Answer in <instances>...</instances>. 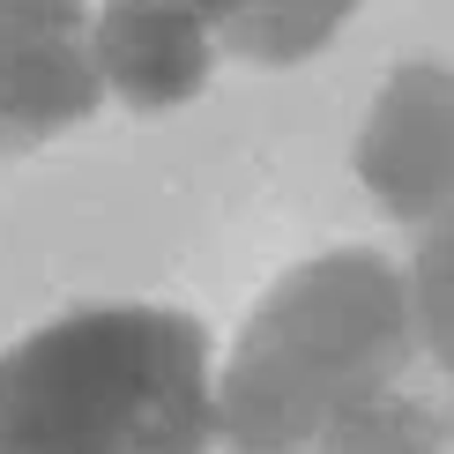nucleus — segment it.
I'll return each mask as SVG.
<instances>
[{"label":"nucleus","instance_id":"nucleus-5","mask_svg":"<svg viewBox=\"0 0 454 454\" xmlns=\"http://www.w3.org/2000/svg\"><path fill=\"white\" fill-rule=\"evenodd\" d=\"M216 52V30L172 0H105L98 8V74L105 98H120L127 112H172L201 98Z\"/></svg>","mask_w":454,"mask_h":454},{"label":"nucleus","instance_id":"nucleus-6","mask_svg":"<svg viewBox=\"0 0 454 454\" xmlns=\"http://www.w3.org/2000/svg\"><path fill=\"white\" fill-rule=\"evenodd\" d=\"M172 8L201 15V23L216 30L223 52H239V60L254 67H291L320 52L335 30L350 23L357 0H172Z\"/></svg>","mask_w":454,"mask_h":454},{"label":"nucleus","instance_id":"nucleus-7","mask_svg":"<svg viewBox=\"0 0 454 454\" xmlns=\"http://www.w3.org/2000/svg\"><path fill=\"white\" fill-rule=\"evenodd\" d=\"M418 328H425V350L454 372V209L425 223V254H418Z\"/></svg>","mask_w":454,"mask_h":454},{"label":"nucleus","instance_id":"nucleus-4","mask_svg":"<svg viewBox=\"0 0 454 454\" xmlns=\"http://www.w3.org/2000/svg\"><path fill=\"white\" fill-rule=\"evenodd\" d=\"M357 179L387 216L432 223L454 209V67L403 60L357 120Z\"/></svg>","mask_w":454,"mask_h":454},{"label":"nucleus","instance_id":"nucleus-1","mask_svg":"<svg viewBox=\"0 0 454 454\" xmlns=\"http://www.w3.org/2000/svg\"><path fill=\"white\" fill-rule=\"evenodd\" d=\"M425 350L418 298L380 254H320L291 269L216 380L231 454H440V425L410 395Z\"/></svg>","mask_w":454,"mask_h":454},{"label":"nucleus","instance_id":"nucleus-3","mask_svg":"<svg viewBox=\"0 0 454 454\" xmlns=\"http://www.w3.org/2000/svg\"><path fill=\"white\" fill-rule=\"evenodd\" d=\"M98 105V15L82 0H0V157L74 135Z\"/></svg>","mask_w":454,"mask_h":454},{"label":"nucleus","instance_id":"nucleus-2","mask_svg":"<svg viewBox=\"0 0 454 454\" xmlns=\"http://www.w3.org/2000/svg\"><path fill=\"white\" fill-rule=\"evenodd\" d=\"M223 432L201 320L82 306L0 350V454H209Z\"/></svg>","mask_w":454,"mask_h":454}]
</instances>
